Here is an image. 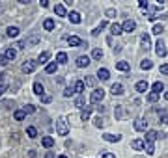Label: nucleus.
<instances>
[{"label":"nucleus","mask_w":168,"mask_h":158,"mask_svg":"<svg viewBox=\"0 0 168 158\" xmlns=\"http://www.w3.org/2000/svg\"><path fill=\"white\" fill-rule=\"evenodd\" d=\"M144 145H146V143H144L142 140H133V142H131V147H133L135 151H144Z\"/></svg>","instance_id":"nucleus-21"},{"label":"nucleus","mask_w":168,"mask_h":158,"mask_svg":"<svg viewBox=\"0 0 168 158\" xmlns=\"http://www.w3.org/2000/svg\"><path fill=\"white\" fill-rule=\"evenodd\" d=\"M39 4H41V6H43V7H47V6H49V0H41V2H39Z\"/></svg>","instance_id":"nucleus-56"},{"label":"nucleus","mask_w":168,"mask_h":158,"mask_svg":"<svg viewBox=\"0 0 168 158\" xmlns=\"http://www.w3.org/2000/svg\"><path fill=\"white\" fill-rule=\"evenodd\" d=\"M67 17H69V20H71L73 24H80V20H82V19H80V13H77V11H71Z\"/></svg>","instance_id":"nucleus-17"},{"label":"nucleus","mask_w":168,"mask_h":158,"mask_svg":"<svg viewBox=\"0 0 168 158\" xmlns=\"http://www.w3.org/2000/svg\"><path fill=\"white\" fill-rule=\"evenodd\" d=\"M129 67H131V65H129L127 61H118V63H116V69H118V71H129Z\"/></svg>","instance_id":"nucleus-34"},{"label":"nucleus","mask_w":168,"mask_h":158,"mask_svg":"<svg viewBox=\"0 0 168 158\" xmlns=\"http://www.w3.org/2000/svg\"><path fill=\"white\" fill-rule=\"evenodd\" d=\"M7 91V84H0V97Z\"/></svg>","instance_id":"nucleus-49"},{"label":"nucleus","mask_w":168,"mask_h":158,"mask_svg":"<svg viewBox=\"0 0 168 158\" xmlns=\"http://www.w3.org/2000/svg\"><path fill=\"white\" fill-rule=\"evenodd\" d=\"M105 99V89L103 88H95L94 91H92V95H90V102L92 104H97V102H101Z\"/></svg>","instance_id":"nucleus-2"},{"label":"nucleus","mask_w":168,"mask_h":158,"mask_svg":"<svg viewBox=\"0 0 168 158\" xmlns=\"http://www.w3.org/2000/svg\"><path fill=\"white\" fill-rule=\"evenodd\" d=\"M41 145H43L45 149H50V147L54 145V138H52V136H43V138H41Z\"/></svg>","instance_id":"nucleus-11"},{"label":"nucleus","mask_w":168,"mask_h":158,"mask_svg":"<svg viewBox=\"0 0 168 158\" xmlns=\"http://www.w3.org/2000/svg\"><path fill=\"white\" fill-rule=\"evenodd\" d=\"M165 99L168 101V91H165Z\"/></svg>","instance_id":"nucleus-57"},{"label":"nucleus","mask_w":168,"mask_h":158,"mask_svg":"<svg viewBox=\"0 0 168 158\" xmlns=\"http://www.w3.org/2000/svg\"><path fill=\"white\" fill-rule=\"evenodd\" d=\"M161 123L168 125V114H166V112H161Z\"/></svg>","instance_id":"nucleus-45"},{"label":"nucleus","mask_w":168,"mask_h":158,"mask_svg":"<svg viewBox=\"0 0 168 158\" xmlns=\"http://www.w3.org/2000/svg\"><path fill=\"white\" fill-rule=\"evenodd\" d=\"M151 89H153V93H159V95H161V91H165V84H163V82H155V84L151 86Z\"/></svg>","instance_id":"nucleus-28"},{"label":"nucleus","mask_w":168,"mask_h":158,"mask_svg":"<svg viewBox=\"0 0 168 158\" xmlns=\"http://www.w3.org/2000/svg\"><path fill=\"white\" fill-rule=\"evenodd\" d=\"M107 15H108V17H114V15H116V9H112V7L107 9Z\"/></svg>","instance_id":"nucleus-52"},{"label":"nucleus","mask_w":168,"mask_h":158,"mask_svg":"<svg viewBox=\"0 0 168 158\" xmlns=\"http://www.w3.org/2000/svg\"><path fill=\"white\" fill-rule=\"evenodd\" d=\"M4 56H6V60H7V61H11V60H15V56H17V50L9 47V48H6V52H4Z\"/></svg>","instance_id":"nucleus-19"},{"label":"nucleus","mask_w":168,"mask_h":158,"mask_svg":"<svg viewBox=\"0 0 168 158\" xmlns=\"http://www.w3.org/2000/svg\"><path fill=\"white\" fill-rule=\"evenodd\" d=\"M58 158H67V156H64V155H62V156H58Z\"/></svg>","instance_id":"nucleus-58"},{"label":"nucleus","mask_w":168,"mask_h":158,"mask_svg":"<svg viewBox=\"0 0 168 158\" xmlns=\"http://www.w3.org/2000/svg\"><path fill=\"white\" fill-rule=\"evenodd\" d=\"M17 48H26V45H24V41H17V45H15Z\"/></svg>","instance_id":"nucleus-53"},{"label":"nucleus","mask_w":168,"mask_h":158,"mask_svg":"<svg viewBox=\"0 0 168 158\" xmlns=\"http://www.w3.org/2000/svg\"><path fill=\"white\" fill-rule=\"evenodd\" d=\"M54 13L60 15V17H65V15H67V13H65V6H64V4H58V6L54 7Z\"/></svg>","instance_id":"nucleus-25"},{"label":"nucleus","mask_w":168,"mask_h":158,"mask_svg":"<svg viewBox=\"0 0 168 158\" xmlns=\"http://www.w3.org/2000/svg\"><path fill=\"white\" fill-rule=\"evenodd\" d=\"M103 140L108 143H118L122 140V136H114V134H103Z\"/></svg>","instance_id":"nucleus-16"},{"label":"nucleus","mask_w":168,"mask_h":158,"mask_svg":"<svg viewBox=\"0 0 168 158\" xmlns=\"http://www.w3.org/2000/svg\"><path fill=\"white\" fill-rule=\"evenodd\" d=\"M67 43H69L71 47H80V45H82V39L77 37V35H71V37L67 39Z\"/></svg>","instance_id":"nucleus-23"},{"label":"nucleus","mask_w":168,"mask_h":158,"mask_svg":"<svg viewBox=\"0 0 168 158\" xmlns=\"http://www.w3.org/2000/svg\"><path fill=\"white\" fill-rule=\"evenodd\" d=\"M75 63H77V67H79V69H84V67H88L92 61H90V56H79Z\"/></svg>","instance_id":"nucleus-5"},{"label":"nucleus","mask_w":168,"mask_h":158,"mask_svg":"<svg viewBox=\"0 0 168 158\" xmlns=\"http://www.w3.org/2000/svg\"><path fill=\"white\" fill-rule=\"evenodd\" d=\"M24 117H26V114H24L22 110H15V112H13V119H15V121H22Z\"/></svg>","instance_id":"nucleus-31"},{"label":"nucleus","mask_w":168,"mask_h":158,"mask_svg":"<svg viewBox=\"0 0 168 158\" xmlns=\"http://www.w3.org/2000/svg\"><path fill=\"white\" fill-rule=\"evenodd\" d=\"M22 112H24L26 115H28V114H34V112H36V106H32V104H28V106H24V110H22Z\"/></svg>","instance_id":"nucleus-42"},{"label":"nucleus","mask_w":168,"mask_h":158,"mask_svg":"<svg viewBox=\"0 0 168 158\" xmlns=\"http://www.w3.org/2000/svg\"><path fill=\"white\" fill-rule=\"evenodd\" d=\"M36 67H37V61H32V60H28V61H24L22 63V73H34L36 71Z\"/></svg>","instance_id":"nucleus-3"},{"label":"nucleus","mask_w":168,"mask_h":158,"mask_svg":"<svg viewBox=\"0 0 168 158\" xmlns=\"http://www.w3.org/2000/svg\"><path fill=\"white\" fill-rule=\"evenodd\" d=\"M56 61L58 63H67V54L65 52H58L56 54Z\"/></svg>","instance_id":"nucleus-33"},{"label":"nucleus","mask_w":168,"mask_h":158,"mask_svg":"<svg viewBox=\"0 0 168 158\" xmlns=\"http://www.w3.org/2000/svg\"><path fill=\"white\" fill-rule=\"evenodd\" d=\"M163 74H168V63H165V65H161V69H159Z\"/></svg>","instance_id":"nucleus-51"},{"label":"nucleus","mask_w":168,"mask_h":158,"mask_svg":"<svg viewBox=\"0 0 168 158\" xmlns=\"http://www.w3.org/2000/svg\"><path fill=\"white\" fill-rule=\"evenodd\" d=\"M34 93H36V95H39V97H43V95H45V88H43V84H41V82H36V84H34Z\"/></svg>","instance_id":"nucleus-20"},{"label":"nucleus","mask_w":168,"mask_h":158,"mask_svg":"<svg viewBox=\"0 0 168 158\" xmlns=\"http://www.w3.org/2000/svg\"><path fill=\"white\" fill-rule=\"evenodd\" d=\"M56 134L58 136H67L69 134V125H67L65 117H58L56 119Z\"/></svg>","instance_id":"nucleus-1"},{"label":"nucleus","mask_w":168,"mask_h":158,"mask_svg":"<svg viewBox=\"0 0 168 158\" xmlns=\"http://www.w3.org/2000/svg\"><path fill=\"white\" fill-rule=\"evenodd\" d=\"M110 91H112V95H123V86L120 82H116V84H112Z\"/></svg>","instance_id":"nucleus-14"},{"label":"nucleus","mask_w":168,"mask_h":158,"mask_svg":"<svg viewBox=\"0 0 168 158\" xmlns=\"http://www.w3.org/2000/svg\"><path fill=\"white\" fill-rule=\"evenodd\" d=\"M159 136H161V138H163V136H165V134H163V132H161V134H159V132H157V130H148V132H146V143H153V142H155V140H157V138H159Z\"/></svg>","instance_id":"nucleus-4"},{"label":"nucleus","mask_w":168,"mask_h":158,"mask_svg":"<svg viewBox=\"0 0 168 158\" xmlns=\"http://www.w3.org/2000/svg\"><path fill=\"white\" fill-rule=\"evenodd\" d=\"M92 56H94V60H101V58H103V50H101V48H94Z\"/></svg>","instance_id":"nucleus-37"},{"label":"nucleus","mask_w":168,"mask_h":158,"mask_svg":"<svg viewBox=\"0 0 168 158\" xmlns=\"http://www.w3.org/2000/svg\"><path fill=\"white\" fill-rule=\"evenodd\" d=\"M39 41H41V37H39V35H30V37H26V39H24V45H26V47H34V45H37Z\"/></svg>","instance_id":"nucleus-9"},{"label":"nucleus","mask_w":168,"mask_h":158,"mask_svg":"<svg viewBox=\"0 0 168 158\" xmlns=\"http://www.w3.org/2000/svg\"><path fill=\"white\" fill-rule=\"evenodd\" d=\"M157 101H159V93H153V91H151V93L148 95V102H157Z\"/></svg>","instance_id":"nucleus-38"},{"label":"nucleus","mask_w":168,"mask_h":158,"mask_svg":"<svg viewBox=\"0 0 168 158\" xmlns=\"http://www.w3.org/2000/svg\"><path fill=\"white\" fill-rule=\"evenodd\" d=\"M151 67H153V61H151V60H142V61H140V69L150 71Z\"/></svg>","instance_id":"nucleus-27"},{"label":"nucleus","mask_w":168,"mask_h":158,"mask_svg":"<svg viewBox=\"0 0 168 158\" xmlns=\"http://www.w3.org/2000/svg\"><path fill=\"white\" fill-rule=\"evenodd\" d=\"M45 158H54V153H52V151H47V155H45Z\"/></svg>","instance_id":"nucleus-55"},{"label":"nucleus","mask_w":168,"mask_h":158,"mask_svg":"<svg viewBox=\"0 0 168 158\" xmlns=\"http://www.w3.org/2000/svg\"><path fill=\"white\" fill-rule=\"evenodd\" d=\"M82 84H84V88H86V86L95 88V86H97V76H86V78L82 80Z\"/></svg>","instance_id":"nucleus-12"},{"label":"nucleus","mask_w":168,"mask_h":158,"mask_svg":"<svg viewBox=\"0 0 168 158\" xmlns=\"http://www.w3.org/2000/svg\"><path fill=\"white\" fill-rule=\"evenodd\" d=\"M90 115H92V106H84L82 112H80V119H82V121H88Z\"/></svg>","instance_id":"nucleus-15"},{"label":"nucleus","mask_w":168,"mask_h":158,"mask_svg":"<svg viewBox=\"0 0 168 158\" xmlns=\"http://www.w3.org/2000/svg\"><path fill=\"white\" fill-rule=\"evenodd\" d=\"M140 43H142V47L148 50V48L151 47V39H150V35H148V34H144V35L140 37Z\"/></svg>","instance_id":"nucleus-24"},{"label":"nucleus","mask_w":168,"mask_h":158,"mask_svg":"<svg viewBox=\"0 0 168 158\" xmlns=\"http://www.w3.org/2000/svg\"><path fill=\"white\" fill-rule=\"evenodd\" d=\"M148 88H150V84H148L146 80H140V82H137V86H135V89H137L138 93H146Z\"/></svg>","instance_id":"nucleus-10"},{"label":"nucleus","mask_w":168,"mask_h":158,"mask_svg":"<svg viewBox=\"0 0 168 158\" xmlns=\"http://www.w3.org/2000/svg\"><path fill=\"white\" fill-rule=\"evenodd\" d=\"M0 65L4 67V65H7V60H6V56L4 54H0Z\"/></svg>","instance_id":"nucleus-50"},{"label":"nucleus","mask_w":168,"mask_h":158,"mask_svg":"<svg viewBox=\"0 0 168 158\" xmlns=\"http://www.w3.org/2000/svg\"><path fill=\"white\" fill-rule=\"evenodd\" d=\"M105 26H107V22H105V20H103V22H101V24H99V26H97V28H95V30H94V32H92V34H94V35H99V34H101V30H103V28H105Z\"/></svg>","instance_id":"nucleus-40"},{"label":"nucleus","mask_w":168,"mask_h":158,"mask_svg":"<svg viewBox=\"0 0 168 158\" xmlns=\"http://www.w3.org/2000/svg\"><path fill=\"white\" fill-rule=\"evenodd\" d=\"M135 130H138V132H148V121H146V119H137V121H135Z\"/></svg>","instance_id":"nucleus-6"},{"label":"nucleus","mask_w":168,"mask_h":158,"mask_svg":"<svg viewBox=\"0 0 168 158\" xmlns=\"http://www.w3.org/2000/svg\"><path fill=\"white\" fill-rule=\"evenodd\" d=\"M114 114H116V117L120 119V117L123 115V110H122V106H116V112H114Z\"/></svg>","instance_id":"nucleus-47"},{"label":"nucleus","mask_w":168,"mask_h":158,"mask_svg":"<svg viewBox=\"0 0 168 158\" xmlns=\"http://www.w3.org/2000/svg\"><path fill=\"white\" fill-rule=\"evenodd\" d=\"M43 28H45L47 32L54 30V20H52V19H45V22H43Z\"/></svg>","instance_id":"nucleus-29"},{"label":"nucleus","mask_w":168,"mask_h":158,"mask_svg":"<svg viewBox=\"0 0 168 158\" xmlns=\"http://www.w3.org/2000/svg\"><path fill=\"white\" fill-rule=\"evenodd\" d=\"M151 32H153V34H155V35H161V34H163V32H165V30H163V26H161V24H155V26H153V30H151Z\"/></svg>","instance_id":"nucleus-41"},{"label":"nucleus","mask_w":168,"mask_h":158,"mask_svg":"<svg viewBox=\"0 0 168 158\" xmlns=\"http://www.w3.org/2000/svg\"><path fill=\"white\" fill-rule=\"evenodd\" d=\"M144 151H146L148 155H153V153H155V147H153V143H146V145H144Z\"/></svg>","instance_id":"nucleus-39"},{"label":"nucleus","mask_w":168,"mask_h":158,"mask_svg":"<svg viewBox=\"0 0 168 158\" xmlns=\"http://www.w3.org/2000/svg\"><path fill=\"white\" fill-rule=\"evenodd\" d=\"M73 89H75V93H79V95H80V93L84 91V84H82V80H77V82H75V86H73Z\"/></svg>","instance_id":"nucleus-30"},{"label":"nucleus","mask_w":168,"mask_h":158,"mask_svg":"<svg viewBox=\"0 0 168 158\" xmlns=\"http://www.w3.org/2000/svg\"><path fill=\"white\" fill-rule=\"evenodd\" d=\"M138 6H140V9H148V7H150V4H148L146 0H140V2H138Z\"/></svg>","instance_id":"nucleus-46"},{"label":"nucleus","mask_w":168,"mask_h":158,"mask_svg":"<svg viewBox=\"0 0 168 158\" xmlns=\"http://www.w3.org/2000/svg\"><path fill=\"white\" fill-rule=\"evenodd\" d=\"M56 69H58V65H56V63H47L45 73H47V74H52V73H56Z\"/></svg>","instance_id":"nucleus-35"},{"label":"nucleus","mask_w":168,"mask_h":158,"mask_svg":"<svg viewBox=\"0 0 168 158\" xmlns=\"http://www.w3.org/2000/svg\"><path fill=\"white\" fill-rule=\"evenodd\" d=\"M94 125H95L97 129H103V119H101V117H95V119H94Z\"/></svg>","instance_id":"nucleus-44"},{"label":"nucleus","mask_w":168,"mask_h":158,"mask_svg":"<svg viewBox=\"0 0 168 158\" xmlns=\"http://www.w3.org/2000/svg\"><path fill=\"white\" fill-rule=\"evenodd\" d=\"M155 52H157L159 58H165V56H166V47H165L163 41H157V45H155Z\"/></svg>","instance_id":"nucleus-8"},{"label":"nucleus","mask_w":168,"mask_h":158,"mask_svg":"<svg viewBox=\"0 0 168 158\" xmlns=\"http://www.w3.org/2000/svg\"><path fill=\"white\" fill-rule=\"evenodd\" d=\"M135 28H137V22H135L133 19H127V20L122 24V30H123V32H133Z\"/></svg>","instance_id":"nucleus-7"},{"label":"nucleus","mask_w":168,"mask_h":158,"mask_svg":"<svg viewBox=\"0 0 168 158\" xmlns=\"http://www.w3.org/2000/svg\"><path fill=\"white\" fill-rule=\"evenodd\" d=\"M26 136L32 138V140L37 138V129H36V127H28V129H26Z\"/></svg>","instance_id":"nucleus-32"},{"label":"nucleus","mask_w":168,"mask_h":158,"mask_svg":"<svg viewBox=\"0 0 168 158\" xmlns=\"http://www.w3.org/2000/svg\"><path fill=\"white\" fill-rule=\"evenodd\" d=\"M6 35L7 37H17L19 35V28L17 26H7L6 28Z\"/></svg>","instance_id":"nucleus-18"},{"label":"nucleus","mask_w":168,"mask_h":158,"mask_svg":"<svg viewBox=\"0 0 168 158\" xmlns=\"http://www.w3.org/2000/svg\"><path fill=\"white\" fill-rule=\"evenodd\" d=\"M101 158H116V156H114L112 153H103V156H101Z\"/></svg>","instance_id":"nucleus-54"},{"label":"nucleus","mask_w":168,"mask_h":158,"mask_svg":"<svg viewBox=\"0 0 168 158\" xmlns=\"http://www.w3.org/2000/svg\"><path fill=\"white\" fill-rule=\"evenodd\" d=\"M97 78H101V80H108V78H110V73H108V69H105V67H99V71H97Z\"/></svg>","instance_id":"nucleus-13"},{"label":"nucleus","mask_w":168,"mask_h":158,"mask_svg":"<svg viewBox=\"0 0 168 158\" xmlns=\"http://www.w3.org/2000/svg\"><path fill=\"white\" fill-rule=\"evenodd\" d=\"M41 101H43L45 104H49V102L52 101V97H50V95H43V97H41Z\"/></svg>","instance_id":"nucleus-48"},{"label":"nucleus","mask_w":168,"mask_h":158,"mask_svg":"<svg viewBox=\"0 0 168 158\" xmlns=\"http://www.w3.org/2000/svg\"><path fill=\"white\" fill-rule=\"evenodd\" d=\"M49 60H50V52H41L37 58V63H47Z\"/></svg>","instance_id":"nucleus-26"},{"label":"nucleus","mask_w":168,"mask_h":158,"mask_svg":"<svg viewBox=\"0 0 168 158\" xmlns=\"http://www.w3.org/2000/svg\"><path fill=\"white\" fill-rule=\"evenodd\" d=\"M110 34H112V35H120V34H123V30H122V24L114 22V24L110 26Z\"/></svg>","instance_id":"nucleus-22"},{"label":"nucleus","mask_w":168,"mask_h":158,"mask_svg":"<svg viewBox=\"0 0 168 158\" xmlns=\"http://www.w3.org/2000/svg\"><path fill=\"white\" fill-rule=\"evenodd\" d=\"M73 93H75V89H73V88H65V89H64V97H71Z\"/></svg>","instance_id":"nucleus-43"},{"label":"nucleus","mask_w":168,"mask_h":158,"mask_svg":"<svg viewBox=\"0 0 168 158\" xmlns=\"http://www.w3.org/2000/svg\"><path fill=\"white\" fill-rule=\"evenodd\" d=\"M84 104H86L84 97H82V95H79V97L75 99V106H77V108H84Z\"/></svg>","instance_id":"nucleus-36"}]
</instances>
